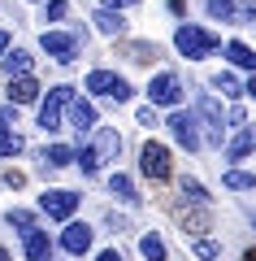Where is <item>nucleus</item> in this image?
Returning a JSON list of instances; mask_svg holds the SVG:
<instances>
[{"mask_svg": "<svg viewBox=\"0 0 256 261\" xmlns=\"http://www.w3.org/2000/svg\"><path fill=\"white\" fill-rule=\"evenodd\" d=\"M96 157H100V161H113V157H118V152H122V135H118V130H109V126H104L100 130V135H96Z\"/></svg>", "mask_w": 256, "mask_h": 261, "instance_id": "12", "label": "nucleus"}, {"mask_svg": "<svg viewBox=\"0 0 256 261\" xmlns=\"http://www.w3.org/2000/svg\"><path fill=\"white\" fill-rule=\"evenodd\" d=\"M96 31H100V35H122V31H126V22H122V13L100 9V13H96Z\"/></svg>", "mask_w": 256, "mask_h": 261, "instance_id": "16", "label": "nucleus"}, {"mask_svg": "<svg viewBox=\"0 0 256 261\" xmlns=\"http://www.w3.org/2000/svg\"><path fill=\"white\" fill-rule=\"evenodd\" d=\"M22 248H26V257H31V261H48V252H52V244H48V231H26Z\"/></svg>", "mask_w": 256, "mask_h": 261, "instance_id": "13", "label": "nucleus"}, {"mask_svg": "<svg viewBox=\"0 0 256 261\" xmlns=\"http://www.w3.org/2000/svg\"><path fill=\"white\" fill-rule=\"evenodd\" d=\"M109 192L118 196L122 205H139V192H135V183H130L126 174H113V178H109Z\"/></svg>", "mask_w": 256, "mask_h": 261, "instance_id": "14", "label": "nucleus"}, {"mask_svg": "<svg viewBox=\"0 0 256 261\" xmlns=\"http://www.w3.org/2000/svg\"><path fill=\"white\" fill-rule=\"evenodd\" d=\"M26 70H31V53H26V48H13V53H5V74H9V79H13V74L22 79Z\"/></svg>", "mask_w": 256, "mask_h": 261, "instance_id": "15", "label": "nucleus"}, {"mask_svg": "<svg viewBox=\"0 0 256 261\" xmlns=\"http://www.w3.org/2000/svg\"><path fill=\"white\" fill-rule=\"evenodd\" d=\"M183 196H187V205H209V200H213V196L204 192L195 178H183Z\"/></svg>", "mask_w": 256, "mask_h": 261, "instance_id": "21", "label": "nucleus"}, {"mask_svg": "<svg viewBox=\"0 0 256 261\" xmlns=\"http://www.w3.org/2000/svg\"><path fill=\"white\" fill-rule=\"evenodd\" d=\"M213 87H221L226 96H243V83H239L235 74H217V79H213Z\"/></svg>", "mask_w": 256, "mask_h": 261, "instance_id": "25", "label": "nucleus"}, {"mask_svg": "<svg viewBox=\"0 0 256 261\" xmlns=\"http://www.w3.org/2000/svg\"><path fill=\"white\" fill-rule=\"evenodd\" d=\"M195 257H204V261H217L221 257V248L213 240H195Z\"/></svg>", "mask_w": 256, "mask_h": 261, "instance_id": "29", "label": "nucleus"}, {"mask_svg": "<svg viewBox=\"0 0 256 261\" xmlns=\"http://www.w3.org/2000/svg\"><path fill=\"white\" fill-rule=\"evenodd\" d=\"M226 57H230V61L239 65V70H252V65H256L252 48H247V44H239V39H230V44H226Z\"/></svg>", "mask_w": 256, "mask_h": 261, "instance_id": "17", "label": "nucleus"}, {"mask_svg": "<svg viewBox=\"0 0 256 261\" xmlns=\"http://www.w3.org/2000/svg\"><path fill=\"white\" fill-rule=\"evenodd\" d=\"M209 18L230 22V18H235V0H209Z\"/></svg>", "mask_w": 256, "mask_h": 261, "instance_id": "23", "label": "nucleus"}, {"mask_svg": "<svg viewBox=\"0 0 256 261\" xmlns=\"http://www.w3.org/2000/svg\"><path fill=\"white\" fill-rule=\"evenodd\" d=\"M226 187H235V192H252L256 178H252V174H243V170H226Z\"/></svg>", "mask_w": 256, "mask_h": 261, "instance_id": "22", "label": "nucleus"}, {"mask_svg": "<svg viewBox=\"0 0 256 261\" xmlns=\"http://www.w3.org/2000/svg\"><path fill=\"white\" fill-rule=\"evenodd\" d=\"M0 261H5V248H0Z\"/></svg>", "mask_w": 256, "mask_h": 261, "instance_id": "33", "label": "nucleus"}, {"mask_svg": "<svg viewBox=\"0 0 256 261\" xmlns=\"http://www.w3.org/2000/svg\"><path fill=\"white\" fill-rule=\"evenodd\" d=\"M18 148H22V140H18V135H13L9 126H0V157H13V152H18Z\"/></svg>", "mask_w": 256, "mask_h": 261, "instance_id": "24", "label": "nucleus"}, {"mask_svg": "<svg viewBox=\"0 0 256 261\" xmlns=\"http://www.w3.org/2000/svg\"><path fill=\"white\" fill-rule=\"evenodd\" d=\"M169 130H174V140L183 144L187 152H195V148H200V130H195V113H183V109H178V113H169Z\"/></svg>", "mask_w": 256, "mask_h": 261, "instance_id": "8", "label": "nucleus"}, {"mask_svg": "<svg viewBox=\"0 0 256 261\" xmlns=\"http://www.w3.org/2000/svg\"><path fill=\"white\" fill-rule=\"evenodd\" d=\"M70 126L78 130V135H82V130H92L96 126V105L92 100H70Z\"/></svg>", "mask_w": 256, "mask_h": 261, "instance_id": "10", "label": "nucleus"}, {"mask_svg": "<svg viewBox=\"0 0 256 261\" xmlns=\"http://www.w3.org/2000/svg\"><path fill=\"white\" fill-rule=\"evenodd\" d=\"M39 209H44L48 218H56V222H65V218H74V209H78V196L65 192V187H52V192L39 196Z\"/></svg>", "mask_w": 256, "mask_h": 261, "instance_id": "6", "label": "nucleus"}, {"mask_svg": "<svg viewBox=\"0 0 256 261\" xmlns=\"http://www.w3.org/2000/svg\"><path fill=\"white\" fill-rule=\"evenodd\" d=\"M174 48L187 57V61H200V57H209L213 48H217V35L204 27H191V22H183V27L174 31Z\"/></svg>", "mask_w": 256, "mask_h": 261, "instance_id": "1", "label": "nucleus"}, {"mask_svg": "<svg viewBox=\"0 0 256 261\" xmlns=\"http://www.w3.org/2000/svg\"><path fill=\"white\" fill-rule=\"evenodd\" d=\"M87 92L113 96V100H126V96H130V83H126L122 74H113V70H92V74H87Z\"/></svg>", "mask_w": 256, "mask_h": 261, "instance_id": "5", "label": "nucleus"}, {"mask_svg": "<svg viewBox=\"0 0 256 261\" xmlns=\"http://www.w3.org/2000/svg\"><path fill=\"white\" fill-rule=\"evenodd\" d=\"M104 5H113V13H118V9H135L139 0H104Z\"/></svg>", "mask_w": 256, "mask_h": 261, "instance_id": "30", "label": "nucleus"}, {"mask_svg": "<svg viewBox=\"0 0 256 261\" xmlns=\"http://www.w3.org/2000/svg\"><path fill=\"white\" fill-rule=\"evenodd\" d=\"M92 240H96V231H92L87 222H70V226L61 231V248L74 252V257H82V252L92 248Z\"/></svg>", "mask_w": 256, "mask_h": 261, "instance_id": "9", "label": "nucleus"}, {"mask_svg": "<svg viewBox=\"0 0 256 261\" xmlns=\"http://www.w3.org/2000/svg\"><path fill=\"white\" fill-rule=\"evenodd\" d=\"M139 170H144L148 178H156V183H165V178H169V148L148 140L144 152H139Z\"/></svg>", "mask_w": 256, "mask_h": 261, "instance_id": "4", "label": "nucleus"}, {"mask_svg": "<svg viewBox=\"0 0 256 261\" xmlns=\"http://www.w3.org/2000/svg\"><path fill=\"white\" fill-rule=\"evenodd\" d=\"M139 252H144L148 261H165V244H161V235H144V240H139Z\"/></svg>", "mask_w": 256, "mask_h": 261, "instance_id": "20", "label": "nucleus"}, {"mask_svg": "<svg viewBox=\"0 0 256 261\" xmlns=\"http://www.w3.org/2000/svg\"><path fill=\"white\" fill-rule=\"evenodd\" d=\"M74 161V148H65V144H48L44 148V166H70Z\"/></svg>", "mask_w": 256, "mask_h": 261, "instance_id": "19", "label": "nucleus"}, {"mask_svg": "<svg viewBox=\"0 0 256 261\" xmlns=\"http://www.w3.org/2000/svg\"><path fill=\"white\" fill-rule=\"evenodd\" d=\"M247 152H252V130L243 126V130H239V135H235V140H230V148H226V157H230V161H243Z\"/></svg>", "mask_w": 256, "mask_h": 261, "instance_id": "18", "label": "nucleus"}, {"mask_svg": "<svg viewBox=\"0 0 256 261\" xmlns=\"http://www.w3.org/2000/svg\"><path fill=\"white\" fill-rule=\"evenodd\" d=\"M148 100L161 105V109H174L178 100H183V83H178V74H169V70H161V74L148 83Z\"/></svg>", "mask_w": 256, "mask_h": 261, "instance_id": "2", "label": "nucleus"}, {"mask_svg": "<svg viewBox=\"0 0 256 261\" xmlns=\"http://www.w3.org/2000/svg\"><path fill=\"white\" fill-rule=\"evenodd\" d=\"M74 100V87H52L48 92V100H44V109H39V126H44V135H52V130H61V105H70Z\"/></svg>", "mask_w": 256, "mask_h": 261, "instance_id": "3", "label": "nucleus"}, {"mask_svg": "<svg viewBox=\"0 0 256 261\" xmlns=\"http://www.w3.org/2000/svg\"><path fill=\"white\" fill-rule=\"evenodd\" d=\"M39 44H44V53L52 57V61H61V65H70L74 57H78V39H74V35H61V31H44Z\"/></svg>", "mask_w": 256, "mask_h": 261, "instance_id": "7", "label": "nucleus"}, {"mask_svg": "<svg viewBox=\"0 0 256 261\" xmlns=\"http://www.w3.org/2000/svg\"><path fill=\"white\" fill-rule=\"evenodd\" d=\"M9 226H22V235H26V231H35V218L26 209H9Z\"/></svg>", "mask_w": 256, "mask_h": 261, "instance_id": "26", "label": "nucleus"}, {"mask_svg": "<svg viewBox=\"0 0 256 261\" xmlns=\"http://www.w3.org/2000/svg\"><path fill=\"white\" fill-rule=\"evenodd\" d=\"M74 161H78V166H82V174H96V170H100V157H96L92 148H82V152H78V157H74Z\"/></svg>", "mask_w": 256, "mask_h": 261, "instance_id": "27", "label": "nucleus"}, {"mask_svg": "<svg viewBox=\"0 0 256 261\" xmlns=\"http://www.w3.org/2000/svg\"><path fill=\"white\" fill-rule=\"evenodd\" d=\"M0 53H9V31H0Z\"/></svg>", "mask_w": 256, "mask_h": 261, "instance_id": "32", "label": "nucleus"}, {"mask_svg": "<svg viewBox=\"0 0 256 261\" xmlns=\"http://www.w3.org/2000/svg\"><path fill=\"white\" fill-rule=\"evenodd\" d=\"M35 96H39V83H35L31 74H22V79H9V100H13V105H31Z\"/></svg>", "mask_w": 256, "mask_h": 261, "instance_id": "11", "label": "nucleus"}, {"mask_svg": "<svg viewBox=\"0 0 256 261\" xmlns=\"http://www.w3.org/2000/svg\"><path fill=\"white\" fill-rule=\"evenodd\" d=\"M96 261H122V252H118V248H104V252H100Z\"/></svg>", "mask_w": 256, "mask_h": 261, "instance_id": "31", "label": "nucleus"}, {"mask_svg": "<svg viewBox=\"0 0 256 261\" xmlns=\"http://www.w3.org/2000/svg\"><path fill=\"white\" fill-rule=\"evenodd\" d=\"M65 13H70V5H65V0H48V9H44V22H61Z\"/></svg>", "mask_w": 256, "mask_h": 261, "instance_id": "28", "label": "nucleus"}]
</instances>
